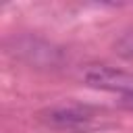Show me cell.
Returning a JSON list of instances; mask_svg holds the SVG:
<instances>
[{
    "instance_id": "1",
    "label": "cell",
    "mask_w": 133,
    "mask_h": 133,
    "mask_svg": "<svg viewBox=\"0 0 133 133\" xmlns=\"http://www.w3.org/2000/svg\"><path fill=\"white\" fill-rule=\"evenodd\" d=\"M85 83L96 89H106V91H116L123 94L133 102V75L110 69V66H91L83 75Z\"/></svg>"
},
{
    "instance_id": "2",
    "label": "cell",
    "mask_w": 133,
    "mask_h": 133,
    "mask_svg": "<svg viewBox=\"0 0 133 133\" xmlns=\"http://www.w3.org/2000/svg\"><path fill=\"white\" fill-rule=\"evenodd\" d=\"M85 121H89V112L87 108H79V106H62V108H54L48 112V123L58 125V127H79Z\"/></svg>"
}]
</instances>
